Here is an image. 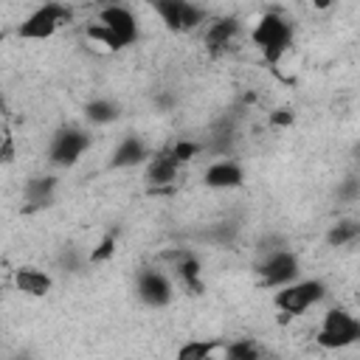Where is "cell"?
I'll use <instances>...</instances> for the list:
<instances>
[{"label": "cell", "mask_w": 360, "mask_h": 360, "mask_svg": "<svg viewBox=\"0 0 360 360\" xmlns=\"http://www.w3.org/2000/svg\"><path fill=\"white\" fill-rule=\"evenodd\" d=\"M115 245H118L115 233H107V236H101V239H98V245H96V248L87 253V262H93V264H101V262L112 259V253H115Z\"/></svg>", "instance_id": "7402d4cb"}, {"label": "cell", "mask_w": 360, "mask_h": 360, "mask_svg": "<svg viewBox=\"0 0 360 360\" xmlns=\"http://www.w3.org/2000/svg\"><path fill=\"white\" fill-rule=\"evenodd\" d=\"M312 3V8H318V11H326L329 6H332V0H309Z\"/></svg>", "instance_id": "4316f807"}, {"label": "cell", "mask_w": 360, "mask_h": 360, "mask_svg": "<svg viewBox=\"0 0 360 360\" xmlns=\"http://www.w3.org/2000/svg\"><path fill=\"white\" fill-rule=\"evenodd\" d=\"M360 239V219H338L326 231V245L329 248H346Z\"/></svg>", "instance_id": "ac0fdd59"}, {"label": "cell", "mask_w": 360, "mask_h": 360, "mask_svg": "<svg viewBox=\"0 0 360 360\" xmlns=\"http://www.w3.org/2000/svg\"><path fill=\"white\" fill-rule=\"evenodd\" d=\"M0 160L8 166L14 160V135L8 127H3V146H0Z\"/></svg>", "instance_id": "cb8c5ba5"}, {"label": "cell", "mask_w": 360, "mask_h": 360, "mask_svg": "<svg viewBox=\"0 0 360 360\" xmlns=\"http://www.w3.org/2000/svg\"><path fill=\"white\" fill-rule=\"evenodd\" d=\"M118 115H121L118 101H110V98H93V101L84 104V118H87L90 124L104 127V124H112Z\"/></svg>", "instance_id": "e0dca14e"}, {"label": "cell", "mask_w": 360, "mask_h": 360, "mask_svg": "<svg viewBox=\"0 0 360 360\" xmlns=\"http://www.w3.org/2000/svg\"><path fill=\"white\" fill-rule=\"evenodd\" d=\"M169 149H172V155H174V158H177V163H180V166H183V163H188V160H191V158H197V155H200V149H202V146H200V143H197V141H186V138H180V141H177V143H174V146H169Z\"/></svg>", "instance_id": "603a6c76"}, {"label": "cell", "mask_w": 360, "mask_h": 360, "mask_svg": "<svg viewBox=\"0 0 360 360\" xmlns=\"http://www.w3.org/2000/svg\"><path fill=\"white\" fill-rule=\"evenodd\" d=\"M56 177L53 174H37L25 183V200L31 202V208H45L53 202V191H56Z\"/></svg>", "instance_id": "2e32d148"}, {"label": "cell", "mask_w": 360, "mask_h": 360, "mask_svg": "<svg viewBox=\"0 0 360 360\" xmlns=\"http://www.w3.org/2000/svg\"><path fill=\"white\" fill-rule=\"evenodd\" d=\"M315 340L323 349H346V346H352V343L360 340V321L352 312H346L340 307H332L323 315Z\"/></svg>", "instance_id": "277c9868"}, {"label": "cell", "mask_w": 360, "mask_h": 360, "mask_svg": "<svg viewBox=\"0 0 360 360\" xmlns=\"http://www.w3.org/2000/svg\"><path fill=\"white\" fill-rule=\"evenodd\" d=\"M177 169H180V163H177V158L172 155V149H160L158 155L149 158V166H146V183L152 186V191H160L163 186L174 183Z\"/></svg>", "instance_id": "7c38bea8"}, {"label": "cell", "mask_w": 360, "mask_h": 360, "mask_svg": "<svg viewBox=\"0 0 360 360\" xmlns=\"http://www.w3.org/2000/svg\"><path fill=\"white\" fill-rule=\"evenodd\" d=\"M239 34V20L236 17H217L214 22L205 25V34H202V48L208 51V56L219 59L228 53V48L233 45Z\"/></svg>", "instance_id": "9c48e42d"}, {"label": "cell", "mask_w": 360, "mask_h": 360, "mask_svg": "<svg viewBox=\"0 0 360 360\" xmlns=\"http://www.w3.org/2000/svg\"><path fill=\"white\" fill-rule=\"evenodd\" d=\"M73 11L56 0L51 3H42L39 8H34L17 28V37L20 39H51L65 22H70Z\"/></svg>", "instance_id": "3957f363"}, {"label": "cell", "mask_w": 360, "mask_h": 360, "mask_svg": "<svg viewBox=\"0 0 360 360\" xmlns=\"http://www.w3.org/2000/svg\"><path fill=\"white\" fill-rule=\"evenodd\" d=\"M87 37L93 39V42H98V45H104V48H110V51H121L124 48V42L107 28V25H101L98 20L93 22V25H87Z\"/></svg>", "instance_id": "44dd1931"}, {"label": "cell", "mask_w": 360, "mask_h": 360, "mask_svg": "<svg viewBox=\"0 0 360 360\" xmlns=\"http://www.w3.org/2000/svg\"><path fill=\"white\" fill-rule=\"evenodd\" d=\"M219 354L228 357V360H259L262 357V349L253 340L242 338V340H233V343H222V352Z\"/></svg>", "instance_id": "ffe728a7"}, {"label": "cell", "mask_w": 360, "mask_h": 360, "mask_svg": "<svg viewBox=\"0 0 360 360\" xmlns=\"http://www.w3.org/2000/svg\"><path fill=\"white\" fill-rule=\"evenodd\" d=\"M146 158H149L146 143H143L138 135H127V138H121L118 146L112 149L110 166H112V169H132V166H141Z\"/></svg>", "instance_id": "4fadbf2b"}, {"label": "cell", "mask_w": 360, "mask_h": 360, "mask_svg": "<svg viewBox=\"0 0 360 360\" xmlns=\"http://www.w3.org/2000/svg\"><path fill=\"white\" fill-rule=\"evenodd\" d=\"M166 259L174 262V273H177L180 284L191 295H200L205 290V284H202V264H200L197 253H191V250H172V253H166Z\"/></svg>", "instance_id": "8fae6325"}, {"label": "cell", "mask_w": 360, "mask_h": 360, "mask_svg": "<svg viewBox=\"0 0 360 360\" xmlns=\"http://www.w3.org/2000/svg\"><path fill=\"white\" fill-rule=\"evenodd\" d=\"M326 298V284L321 281V278H304V281H292V284H284V287H278V292H276V298H273V304H276V309L281 312V315H304L309 307H315L318 301H323Z\"/></svg>", "instance_id": "7a4b0ae2"}, {"label": "cell", "mask_w": 360, "mask_h": 360, "mask_svg": "<svg viewBox=\"0 0 360 360\" xmlns=\"http://www.w3.org/2000/svg\"><path fill=\"white\" fill-rule=\"evenodd\" d=\"M250 39H253V45L264 53V59H267L270 65H278V62L284 59V53L290 51V45H292V25H290L281 14L270 11V14H264V17L256 22Z\"/></svg>", "instance_id": "6da1fadb"}, {"label": "cell", "mask_w": 360, "mask_h": 360, "mask_svg": "<svg viewBox=\"0 0 360 360\" xmlns=\"http://www.w3.org/2000/svg\"><path fill=\"white\" fill-rule=\"evenodd\" d=\"M101 25H107L121 42H124V48L127 45H132L135 39H138V22H135V17H132V11L129 8H124V6H118V3H110V6H104L101 11H98V17H96Z\"/></svg>", "instance_id": "30bf717a"}, {"label": "cell", "mask_w": 360, "mask_h": 360, "mask_svg": "<svg viewBox=\"0 0 360 360\" xmlns=\"http://www.w3.org/2000/svg\"><path fill=\"white\" fill-rule=\"evenodd\" d=\"M242 180H245V174H242L239 163H233V160H217L202 174V183L208 188H222V191L225 188H239Z\"/></svg>", "instance_id": "9a60e30c"}, {"label": "cell", "mask_w": 360, "mask_h": 360, "mask_svg": "<svg viewBox=\"0 0 360 360\" xmlns=\"http://www.w3.org/2000/svg\"><path fill=\"white\" fill-rule=\"evenodd\" d=\"M90 146V135L87 129L82 127H62L56 129V135L51 138V146H48V160L53 166H73L84 149Z\"/></svg>", "instance_id": "52a82bcc"}, {"label": "cell", "mask_w": 360, "mask_h": 360, "mask_svg": "<svg viewBox=\"0 0 360 360\" xmlns=\"http://www.w3.org/2000/svg\"><path fill=\"white\" fill-rule=\"evenodd\" d=\"M149 6L174 34H188L205 22V11L191 0H149Z\"/></svg>", "instance_id": "5b68a950"}, {"label": "cell", "mask_w": 360, "mask_h": 360, "mask_svg": "<svg viewBox=\"0 0 360 360\" xmlns=\"http://www.w3.org/2000/svg\"><path fill=\"white\" fill-rule=\"evenodd\" d=\"M256 273L262 278V287H284L292 284L301 273V262L292 250H270L264 253V259L256 264Z\"/></svg>", "instance_id": "8992f818"}, {"label": "cell", "mask_w": 360, "mask_h": 360, "mask_svg": "<svg viewBox=\"0 0 360 360\" xmlns=\"http://www.w3.org/2000/svg\"><path fill=\"white\" fill-rule=\"evenodd\" d=\"M222 352V343H214V340H191L186 346L177 349V357L180 360H208L214 354Z\"/></svg>", "instance_id": "d6986e66"}, {"label": "cell", "mask_w": 360, "mask_h": 360, "mask_svg": "<svg viewBox=\"0 0 360 360\" xmlns=\"http://www.w3.org/2000/svg\"><path fill=\"white\" fill-rule=\"evenodd\" d=\"M14 284H17V290H20L22 295L42 298V295H48V292H51L53 278H51L45 270H39V267L25 264V267H17V270H14Z\"/></svg>", "instance_id": "5bb4252c"}, {"label": "cell", "mask_w": 360, "mask_h": 360, "mask_svg": "<svg viewBox=\"0 0 360 360\" xmlns=\"http://www.w3.org/2000/svg\"><path fill=\"white\" fill-rule=\"evenodd\" d=\"M338 197H340V200H354V197H360V180H357V177H346V180L340 183V188H338Z\"/></svg>", "instance_id": "d4e9b609"}, {"label": "cell", "mask_w": 360, "mask_h": 360, "mask_svg": "<svg viewBox=\"0 0 360 360\" xmlns=\"http://www.w3.org/2000/svg\"><path fill=\"white\" fill-rule=\"evenodd\" d=\"M135 290H138V298L146 304V307H166L174 295L172 290V281L166 273L155 270V267H143L138 273V281H135Z\"/></svg>", "instance_id": "ba28073f"}, {"label": "cell", "mask_w": 360, "mask_h": 360, "mask_svg": "<svg viewBox=\"0 0 360 360\" xmlns=\"http://www.w3.org/2000/svg\"><path fill=\"white\" fill-rule=\"evenodd\" d=\"M292 121H295V112L290 107H278V110L270 112V124L273 127H290Z\"/></svg>", "instance_id": "484cf974"}]
</instances>
